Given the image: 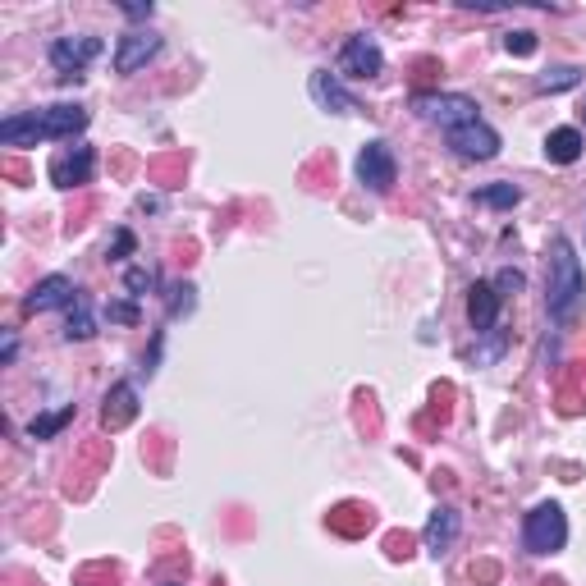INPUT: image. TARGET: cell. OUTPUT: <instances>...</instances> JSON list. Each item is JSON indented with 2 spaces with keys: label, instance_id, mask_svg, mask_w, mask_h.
Masks as SVG:
<instances>
[{
  "label": "cell",
  "instance_id": "obj_1",
  "mask_svg": "<svg viewBox=\"0 0 586 586\" xmlns=\"http://www.w3.org/2000/svg\"><path fill=\"white\" fill-rule=\"evenodd\" d=\"M83 106H46V110H28V115H10L0 124V142L5 147H33V142H55V138H74L87 129Z\"/></svg>",
  "mask_w": 586,
  "mask_h": 586
},
{
  "label": "cell",
  "instance_id": "obj_2",
  "mask_svg": "<svg viewBox=\"0 0 586 586\" xmlns=\"http://www.w3.org/2000/svg\"><path fill=\"white\" fill-rule=\"evenodd\" d=\"M582 303H586L582 261H577L573 243H568L564 234H554V239H550V280H545V307H550L554 321H573Z\"/></svg>",
  "mask_w": 586,
  "mask_h": 586
},
{
  "label": "cell",
  "instance_id": "obj_3",
  "mask_svg": "<svg viewBox=\"0 0 586 586\" xmlns=\"http://www.w3.org/2000/svg\"><path fill=\"white\" fill-rule=\"evenodd\" d=\"M413 110L422 115V120L440 124L445 133L463 129V124H477V101L463 97V92H422V97H413Z\"/></svg>",
  "mask_w": 586,
  "mask_h": 586
},
{
  "label": "cell",
  "instance_id": "obj_4",
  "mask_svg": "<svg viewBox=\"0 0 586 586\" xmlns=\"http://www.w3.org/2000/svg\"><path fill=\"white\" fill-rule=\"evenodd\" d=\"M568 541V518L559 504H536L532 513H527V527H522V545H527V554H554L564 550Z\"/></svg>",
  "mask_w": 586,
  "mask_h": 586
},
{
  "label": "cell",
  "instance_id": "obj_5",
  "mask_svg": "<svg viewBox=\"0 0 586 586\" xmlns=\"http://www.w3.org/2000/svg\"><path fill=\"white\" fill-rule=\"evenodd\" d=\"M97 55H101V37H55L51 42V65L60 69L65 83H78L83 69L92 65Z\"/></svg>",
  "mask_w": 586,
  "mask_h": 586
},
{
  "label": "cell",
  "instance_id": "obj_6",
  "mask_svg": "<svg viewBox=\"0 0 586 586\" xmlns=\"http://www.w3.org/2000/svg\"><path fill=\"white\" fill-rule=\"evenodd\" d=\"M394 179H399V165H394V152L385 142H367L358 152V184L371 188V193H390Z\"/></svg>",
  "mask_w": 586,
  "mask_h": 586
},
{
  "label": "cell",
  "instance_id": "obj_7",
  "mask_svg": "<svg viewBox=\"0 0 586 586\" xmlns=\"http://www.w3.org/2000/svg\"><path fill=\"white\" fill-rule=\"evenodd\" d=\"M74 303H78L74 280H69V275H46V280H37L33 293L23 298V312L42 316V312H51V307H74Z\"/></svg>",
  "mask_w": 586,
  "mask_h": 586
},
{
  "label": "cell",
  "instance_id": "obj_8",
  "mask_svg": "<svg viewBox=\"0 0 586 586\" xmlns=\"http://www.w3.org/2000/svg\"><path fill=\"white\" fill-rule=\"evenodd\" d=\"M445 138H449V147H454L458 156H467V161H490V156L500 152V133L490 129L486 120L463 124V129L445 133Z\"/></svg>",
  "mask_w": 586,
  "mask_h": 586
},
{
  "label": "cell",
  "instance_id": "obj_9",
  "mask_svg": "<svg viewBox=\"0 0 586 586\" xmlns=\"http://www.w3.org/2000/svg\"><path fill=\"white\" fill-rule=\"evenodd\" d=\"M380 65H385V55H380V46L367 33H353L344 42V51H339V69L353 78H376Z\"/></svg>",
  "mask_w": 586,
  "mask_h": 586
},
{
  "label": "cell",
  "instance_id": "obj_10",
  "mask_svg": "<svg viewBox=\"0 0 586 586\" xmlns=\"http://www.w3.org/2000/svg\"><path fill=\"white\" fill-rule=\"evenodd\" d=\"M156 55H161V37L156 33H124L120 51H115V74H138Z\"/></svg>",
  "mask_w": 586,
  "mask_h": 586
},
{
  "label": "cell",
  "instance_id": "obj_11",
  "mask_svg": "<svg viewBox=\"0 0 586 586\" xmlns=\"http://www.w3.org/2000/svg\"><path fill=\"white\" fill-rule=\"evenodd\" d=\"M500 293H495V284H472V289H467V321H472V330H477V335H490V330H495V321H500Z\"/></svg>",
  "mask_w": 586,
  "mask_h": 586
},
{
  "label": "cell",
  "instance_id": "obj_12",
  "mask_svg": "<svg viewBox=\"0 0 586 586\" xmlns=\"http://www.w3.org/2000/svg\"><path fill=\"white\" fill-rule=\"evenodd\" d=\"M138 417V385L133 380H120V385H110L106 394V408H101V426L106 431H120Z\"/></svg>",
  "mask_w": 586,
  "mask_h": 586
},
{
  "label": "cell",
  "instance_id": "obj_13",
  "mask_svg": "<svg viewBox=\"0 0 586 586\" xmlns=\"http://www.w3.org/2000/svg\"><path fill=\"white\" fill-rule=\"evenodd\" d=\"M92 165H97V156H92V147H74V152L55 156L51 161V184L55 188H78L92 179Z\"/></svg>",
  "mask_w": 586,
  "mask_h": 586
},
{
  "label": "cell",
  "instance_id": "obj_14",
  "mask_svg": "<svg viewBox=\"0 0 586 586\" xmlns=\"http://www.w3.org/2000/svg\"><path fill=\"white\" fill-rule=\"evenodd\" d=\"M307 92H312V101L321 110H330V115H353V110H358V101L348 97L344 87H339V78L326 74V69H316L312 83H307Z\"/></svg>",
  "mask_w": 586,
  "mask_h": 586
},
{
  "label": "cell",
  "instance_id": "obj_15",
  "mask_svg": "<svg viewBox=\"0 0 586 586\" xmlns=\"http://www.w3.org/2000/svg\"><path fill=\"white\" fill-rule=\"evenodd\" d=\"M422 541H426V550H431L435 559H440V554H445L449 545L458 541V513H454V509H435V513H431V522H426Z\"/></svg>",
  "mask_w": 586,
  "mask_h": 586
},
{
  "label": "cell",
  "instance_id": "obj_16",
  "mask_svg": "<svg viewBox=\"0 0 586 586\" xmlns=\"http://www.w3.org/2000/svg\"><path fill=\"white\" fill-rule=\"evenodd\" d=\"M582 147L586 142H582V133L577 129H554L550 138H545V156H550L554 165H573L577 156H582Z\"/></svg>",
  "mask_w": 586,
  "mask_h": 586
},
{
  "label": "cell",
  "instance_id": "obj_17",
  "mask_svg": "<svg viewBox=\"0 0 586 586\" xmlns=\"http://www.w3.org/2000/svg\"><path fill=\"white\" fill-rule=\"evenodd\" d=\"M97 335V321H92V307H87V298L78 293V303L69 307V321H65V339L74 344V339H92Z\"/></svg>",
  "mask_w": 586,
  "mask_h": 586
},
{
  "label": "cell",
  "instance_id": "obj_18",
  "mask_svg": "<svg viewBox=\"0 0 586 586\" xmlns=\"http://www.w3.org/2000/svg\"><path fill=\"white\" fill-rule=\"evenodd\" d=\"M582 83V69L577 65H559V69H545L541 78H536V87L541 92H568V87Z\"/></svg>",
  "mask_w": 586,
  "mask_h": 586
},
{
  "label": "cell",
  "instance_id": "obj_19",
  "mask_svg": "<svg viewBox=\"0 0 586 586\" xmlns=\"http://www.w3.org/2000/svg\"><path fill=\"white\" fill-rule=\"evenodd\" d=\"M477 202H481V207H518V202H522V188H518V184H490V188H477Z\"/></svg>",
  "mask_w": 586,
  "mask_h": 586
},
{
  "label": "cell",
  "instance_id": "obj_20",
  "mask_svg": "<svg viewBox=\"0 0 586 586\" xmlns=\"http://www.w3.org/2000/svg\"><path fill=\"white\" fill-rule=\"evenodd\" d=\"M65 422H74V403H65V408H60V413L33 417V426H28V435H33V440H51V435L60 431V426H65Z\"/></svg>",
  "mask_w": 586,
  "mask_h": 586
},
{
  "label": "cell",
  "instance_id": "obj_21",
  "mask_svg": "<svg viewBox=\"0 0 586 586\" xmlns=\"http://www.w3.org/2000/svg\"><path fill=\"white\" fill-rule=\"evenodd\" d=\"M124 289H129L133 298H142L147 289H156V275L147 271V266H129V271H124Z\"/></svg>",
  "mask_w": 586,
  "mask_h": 586
},
{
  "label": "cell",
  "instance_id": "obj_22",
  "mask_svg": "<svg viewBox=\"0 0 586 586\" xmlns=\"http://www.w3.org/2000/svg\"><path fill=\"white\" fill-rule=\"evenodd\" d=\"M193 284H174V289H170V316H184V312H193V303H197V298H193Z\"/></svg>",
  "mask_w": 586,
  "mask_h": 586
},
{
  "label": "cell",
  "instance_id": "obj_23",
  "mask_svg": "<svg viewBox=\"0 0 586 586\" xmlns=\"http://www.w3.org/2000/svg\"><path fill=\"white\" fill-rule=\"evenodd\" d=\"M522 271H500L495 275V293H500V298H513V293H522Z\"/></svg>",
  "mask_w": 586,
  "mask_h": 586
},
{
  "label": "cell",
  "instance_id": "obj_24",
  "mask_svg": "<svg viewBox=\"0 0 586 586\" xmlns=\"http://www.w3.org/2000/svg\"><path fill=\"white\" fill-rule=\"evenodd\" d=\"M504 46H509V55H532L536 51V33H522L518 28V33L504 37Z\"/></svg>",
  "mask_w": 586,
  "mask_h": 586
},
{
  "label": "cell",
  "instance_id": "obj_25",
  "mask_svg": "<svg viewBox=\"0 0 586 586\" xmlns=\"http://www.w3.org/2000/svg\"><path fill=\"white\" fill-rule=\"evenodd\" d=\"M106 312H110V321H124V326H133V321H138V303H110L106 307Z\"/></svg>",
  "mask_w": 586,
  "mask_h": 586
},
{
  "label": "cell",
  "instance_id": "obj_26",
  "mask_svg": "<svg viewBox=\"0 0 586 586\" xmlns=\"http://www.w3.org/2000/svg\"><path fill=\"white\" fill-rule=\"evenodd\" d=\"M129 252H133V234L129 229H120V234H115V248H106V257L120 261V257H129Z\"/></svg>",
  "mask_w": 586,
  "mask_h": 586
},
{
  "label": "cell",
  "instance_id": "obj_27",
  "mask_svg": "<svg viewBox=\"0 0 586 586\" xmlns=\"http://www.w3.org/2000/svg\"><path fill=\"white\" fill-rule=\"evenodd\" d=\"M124 14H129V19H152L156 5H152V0H147V5H124Z\"/></svg>",
  "mask_w": 586,
  "mask_h": 586
},
{
  "label": "cell",
  "instance_id": "obj_28",
  "mask_svg": "<svg viewBox=\"0 0 586 586\" xmlns=\"http://www.w3.org/2000/svg\"><path fill=\"white\" fill-rule=\"evenodd\" d=\"M14 353H19V339H14V335H5V344H0V358H5V362H14Z\"/></svg>",
  "mask_w": 586,
  "mask_h": 586
},
{
  "label": "cell",
  "instance_id": "obj_29",
  "mask_svg": "<svg viewBox=\"0 0 586 586\" xmlns=\"http://www.w3.org/2000/svg\"><path fill=\"white\" fill-rule=\"evenodd\" d=\"M165 586H179V582H165Z\"/></svg>",
  "mask_w": 586,
  "mask_h": 586
},
{
  "label": "cell",
  "instance_id": "obj_30",
  "mask_svg": "<svg viewBox=\"0 0 586 586\" xmlns=\"http://www.w3.org/2000/svg\"><path fill=\"white\" fill-rule=\"evenodd\" d=\"M582 120H586V106H582Z\"/></svg>",
  "mask_w": 586,
  "mask_h": 586
}]
</instances>
